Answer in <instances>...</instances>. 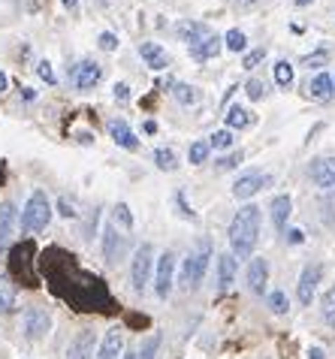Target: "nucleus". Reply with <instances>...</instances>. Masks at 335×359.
I'll return each mask as SVG.
<instances>
[{
    "label": "nucleus",
    "mask_w": 335,
    "mask_h": 359,
    "mask_svg": "<svg viewBox=\"0 0 335 359\" xmlns=\"http://www.w3.org/2000/svg\"><path fill=\"white\" fill-rule=\"evenodd\" d=\"M260 238V208L257 205H245L235 212L230 224V245L235 257H251Z\"/></svg>",
    "instance_id": "nucleus-1"
},
{
    "label": "nucleus",
    "mask_w": 335,
    "mask_h": 359,
    "mask_svg": "<svg viewBox=\"0 0 335 359\" xmlns=\"http://www.w3.org/2000/svg\"><path fill=\"white\" fill-rule=\"evenodd\" d=\"M209 260H212V245L203 238V242L196 245V251H191V257H184V263H182V287L184 290H196V287L203 284Z\"/></svg>",
    "instance_id": "nucleus-2"
},
{
    "label": "nucleus",
    "mask_w": 335,
    "mask_h": 359,
    "mask_svg": "<svg viewBox=\"0 0 335 359\" xmlns=\"http://www.w3.org/2000/svg\"><path fill=\"white\" fill-rule=\"evenodd\" d=\"M48 221H52V203L43 191H34L22 212V229L25 233H39V229L48 226Z\"/></svg>",
    "instance_id": "nucleus-3"
},
{
    "label": "nucleus",
    "mask_w": 335,
    "mask_h": 359,
    "mask_svg": "<svg viewBox=\"0 0 335 359\" xmlns=\"http://www.w3.org/2000/svg\"><path fill=\"white\" fill-rule=\"evenodd\" d=\"M151 263H154V248L149 242H142L133 254V263H130V281H133V290L142 293L145 284L151 281Z\"/></svg>",
    "instance_id": "nucleus-4"
},
{
    "label": "nucleus",
    "mask_w": 335,
    "mask_h": 359,
    "mask_svg": "<svg viewBox=\"0 0 335 359\" xmlns=\"http://www.w3.org/2000/svg\"><path fill=\"white\" fill-rule=\"evenodd\" d=\"M269 182H272V178L266 175V172H260V169H251V172L239 175V182L233 184V196H235V199H248V196H254V194H260Z\"/></svg>",
    "instance_id": "nucleus-5"
},
{
    "label": "nucleus",
    "mask_w": 335,
    "mask_h": 359,
    "mask_svg": "<svg viewBox=\"0 0 335 359\" xmlns=\"http://www.w3.org/2000/svg\"><path fill=\"white\" fill-rule=\"evenodd\" d=\"M172 272H175V254L166 251L160 254V260H157V272H154V290L160 299L170 296L172 290Z\"/></svg>",
    "instance_id": "nucleus-6"
},
{
    "label": "nucleus",
    "mask_w": 335,
    "mask_h": 359,
    "mask_svg": "<svg viewBox=\"0 0 335 359\" xmlns=\"http://www.w3.org/2000/svg\"><path fill=\"white\" fill-rule=\"evenodd\" d=\"M48 329H52V317H48L43 308H27L25 311V335L31 338V341H39V338L48 335Z\"/></svg>",
    "instance_id": "nucleus-7"
},
{
    "label": "nucleus",
    "mask_w": 335,
    "mask_h": 359,
    "mask_svg": "<svg viewBox=\"0 0 335 359\" xmlns=\"http://www.w3.org/2000/svg\"><path fill=\"white\" fill-rule=\"evenodd\" d=\"M308 175L317 187H327V191L335 187V157H317V161H311Z\"/></svg>",
    "instance_id": "nucleus-8"
},
{
    "label": "nucleus",
    "mask_w": 335,
    "mask_h": 359,
    "mask_svg": "<svg viewBox=\"0 0 335 359\" xmlns=\"http://www.w3.org/2000/svg\"><path fill=\"white\" fill-rule=\"evenodd\" d=\"M100 76H103V69H100V64H94V61H78L73 67V85L78 88V91L94 88L97 82H100Z\"/></svg>",
    "instance_id": "nucleus-9"
},
{
    "label": "nucleus",
    "mask_w": 335,
    "mask_h": 359,
    "mask_svg": "<svg viewBox=\"0 0 335 359\" xmlns=\"http://www.w3.org/2000/svg\"><path fill=\"white\" fill-rule=\"evenodd\" d=\"M320 275H323L320 263H308L302 269V278H299V302L302 305L311 302V296H314V290H317V284H320Z\"/></svg>",
    "instance_id": "nucleus-10"
},
{
    "label": "nucleus",
    "mask_w": 335,
    "mask_h": 359,
    "mask_svg": "<svg viewBox=\"0 0 335 359\" xmlns=\"http://www.w3.org/2000/svg\"><path fill=\"white\" fill-rule=\"evenodd\" d=\"M13 233H15V205L4 203V205H0V257L9 251Z\"/></svg>",
    "instance_id": "nucleus-11"
},
{
    "label": "nucleus",
    "mask_w": 335,
    "mask_h": 359,
    "mask_svg": "<svg viewBox=\"0 0 335 359\" xmlns=\"http://www.w3.org/2000/svg\"><path fill=\"white\" fill-rule=\"evenodd\" d=\"M67 359H94V329H82L70 347H67Z\"/></svg>",
    "instance_id": "nucleus-12"
},
{
    "label": "nucleus",
    "mask_w": 335,
    "mask_h": 359,
    "mask_svg": "<svg viewBox=\"0 0 335 359\" xmlns=\"http://www.w3.org/2000/svg\"><path fill=\"white\" fill-rule=\"evenodd\" d=\"M109 136H112L121 148H127V151H136V148H139V139L133 136L130 124H127L124 118H112V121H109Z\"/></svg>",
    "instance_id": "nucleus-13"
},
{
    "label": "nucleus",
    "mask_w": 335,
    "mask_h": 359,
    "mask_svg": "<svg viewBox=\"0 0 335 359\" xmlns=\"http://www.w3.org/2000/svg\"><path fill=\"white\" fill-rule=\"evenodd\" d=\"M175 34H179L184 43H191V46H196V43H203V39L212 36V31H209V25L205 22H179L175 25Z\"/></svg>",
    "instance_id": "nucleus-14"
},
{
    "label": "nucleus",
    "mask_w": 335,
    "mask_h": 359,
    "mask_svg": "<svg viewBox=\"0 0 335 359\" xmlns=\"http://www.w3.org/2000/svg\"><path fill=\"white\" fill-rule=\"evenodd\" d=\"M124 351V335H121V329H109L103 338V344H100V351H97V359H118Z\"/></svg>",
    "instance_id": "nucleus-15"
},
{
    "label": "nucleus",
    "mask_w": 335,
    "mask_h": 359,
    "mask_svg": "<svg viewBox=\"0 0 335 359\" xmlns=\"http://www.w3.org/2000/svg\"><path fill=\"white\" fill-rule=\"evenodd\" d=\"M139 55H142V61L149 64L151 69H166V67H170V55H166V48H160L157 43H142Z\"/></svg>",
    "instance_id": "nucleus-16"
},
{
    "label": "nucleus",
    "mask_w": 335,
    "mask_h": 359,
    "mask_svg": "<svg viewBox=\"0 0 335 359\" xmlns=\"http://www.w3.org/2000/svg\"><path fill=\"white\" fill-rule=\"evenodd\" d=\"M121 251H124V238L118 236L115 226H106L103 229V254H106V260L118 263V260H121Z\"/></svg>",
    "instance_id": "nucleus-17"
},
{
    "label": "nucleus",
    "mask_w": 335,
    "mask_h": 359,
    "mask_svg": "<svg viewBox=\"0 0 335 359\" xmlns=\"http://www.w3.org/2000/svg\"><path fill=\"white\" fill-rule=\"evenodd\" d=\"M266 278H269V263H266L263 257H257V260H251V266H248V287H251L254 293H263Z\"/></svg>",
    "instance_id": "nucleus-18"
},
{
    "label": "nucleus",
    "mask_w": 335,
    "mask_h": 359,
    "mask_svg": "<svg viewBox=\"0 0 335 359\" xmlns=\"http://www.w3.org/2000/svg\"><path fill=\"white\" fill-rule=\"evenodd\" d=\"M290 208H293V203H290L287 194H281V196L272 199V224H275V229H284V226H287Z\"/></svg>",
    "instance_id": "nucleus-19"
},
{
    "label": "nucleus",
    "mask_w": 335,
    "mask_h": 359,
    "mask_svg": "<svg viewBox=\"0 0 335 359\" xmlns=\"http://www.w3.org/2000/svg\"><path fill=\"white\" fill-rule=\"evenodd\" d=\"M235 281V257L233 254H221L218 257V284L221 290H226Z\"/></svg>",
    "instance_id": "nucleus-20"
},
{
    "label": "nucleus",
    "mask_w": 335,
    "mask_h": 359,
    "mask_svg": "<svg viewBox=\"0 0 335 359\" xmlns=\"http://www.w3.org/2000/svg\"><path fill=\"white\" fill-rule=\"evenodd\" d=\"M218 52H221V39L218 36H209V39H203V43L191 46V57H193V61H209V57H214Z\"/></svg>",
    "instance_id": "nucleus-21"
},
{
    "label": "nucleus",
    "mask_w": 335,
    "mask_h": 359,
    "mask_svg": "<svg viewBox=\"0 0 335 359\" xmlns=\"http://www.w3.org/2000/svg\"><path fill=\"white\" fill-rule=\"evenodd\" d=\"M308 94L314 97V100H329L332 94H335V88H332V76H327V73H320L314 82L308 85Z\"/></svg>",
    "instance_id": "nucleus-22"
},
{
    "label": "nucleus",
    "mask_w": 335,
    "mask_h": 359,
    "mask_svg": "<svg viewBox=\"0 0 335 359\" xmlns=\"http://www.w3.org/2000/svg\"><path fill=\"white\" fill-rule=\"evenodd\" d=\"M15 308V284L6 275H0V314L13 311Z\"/></svg>",
    "instance_id": "nucleus-23"
},
{
    "label": "nucleus",
    "mask_w": 335,
    "mask_h": 359,
    "mask_svg": "<svg viewBox=\"0 0 335 359\" xmlns=\"http://www.w3.org/2000/svg\"><path fill=\"white\" fill-rule=\"evenodd\" d=\"M251 124V115H248V109H242V106H233L230 112H226V127H248Z\"/></svg>",
    "instance_id": "nucleus-24"
},
{
    "label": "nucleus",
    "mask_w": 335,
    "mask_h": 359,
    "mask_svg": "<svg viewBox=\"0 0 335 359\" xmlns=\"http://www.w3.org/2000/svg\"><path fill=\"white\" fill-rule=\"evenodd\" d=\"M154 163H157V169H163V172H172V169L179 166V163H175V154L170 151V148H157V151H154Z\"/></svg>",
    "instance_id": "nucleus-25"
},
{
    "label": "nucleus",
    "mask_w": 335,
    "mask_h": 359,
    "mask_svg": "<svg viewBox=\"0 0 335 359\" xmlns=\"http://www.w3.org/2000/svg\"><path fill=\"white\" fill-rule=\"evenodd\" d=\"M172 94H175V100H179V103H184V106L196 103V91H193L191 85H184V82H175V85H172Z\"/></svg>",
    "instance_id": "nucleus-26"
},
{
    "label": "nucleus",
    "mask_w": 335,
    "mask_h": 359,
    "mask_svg": "<svg viewBox=\"0 0 335 359\" xmlns=\"http://www.w3.org/2000/svg\"><path fill=\"white\" fill-rule=\"evenodd\" d=\"M157 347H160V335H151L145 338V344L136 351V359H154L157 356Z\"/></svg>",
    "instance_id": "nucleus-27"
},
{
    "label": "nucleus",
    "mask_w": 335,
    "mask_h": 359,
    "mask_svg": "<svg viewBox=\"0 0 335 359\" xmlns=\"http://www.w3.org/2000/svg\"><path fill=\"white\" fill-rule=\"evenodd\" d=\"M275 82H278L281 88H287L293 82V67L287 61H281V64H275Z\"/></svg>",
    "instance_id": "nucleus-28"
},
{
    "label": "nucleus",
    "mask_w": 335,
    "mask_h": 359,
    "mask_svg": "<svg viewBox=\"0 0 335 359\" xmlns=\"http://www.w3.org/2000/svg\"><path fill=\"white\" fill-rule=\"evenodd\" d=\"M187 157H191V163H203L209 157V142H193L187 148Z\"/></svg>",
    "instance_id": "nucleus-29"
},
{
    "label": "nucleus",
    "mask_w": 335,
    "mask_h": 359,
    "mask_svg": "<svg viewBox=\"0 0 335 359\" xmlns=\"http://www.w3.org/2000/svg\"><path fill=\"white\" fill-rule=\"evenodd\" d=\"M323 320L335 323V284H332V290L323 296Z\"/></svg>",
    "instance_id": "nucleus-30"
},
{
    "label": "nucleus",
    "mask_w": 335,
    "mask_h": 359,
    "mask_svg": "<svg viewBox=\"0 0 335 359\" xmlns=\"http://www.w3.org/2000/svg\"><path fill=\"white\" fill-rule=\"evenodd\" d=\"M245 46H248V39H245L242 31H230V34H226V48H230V52H242Z\"/></svg>",
    "instance_id": "nucleus-31"
},
{
    "label": "nucleus",
    "mask_w": 335,
    "mask_h": 359,
    "mask_svg": "<svg viewBox=\"0 0 335 359\" xmlns=\"http://www.w3.org/2000/svg\"><path fill=\"white\" fill-rule=\"evenodd\" d=\"M269 308L275 314H287V296H284L281 290H275L272 296H269Z\"/></svg>",
    "instance_id": "nucleus-32"
},
{
    "label": "nucleus",
    "mask_w": 335,
    "mask_h": 359,
    "mask_svg": "<svg viewBox=\"0 0 335 359\" xmlns=\"http://www.w3.org/2000/svg\"><path fill=\"white\" fill-rule=\"evenodd\" d=\"M115 221L121 224L124 229H130V226H133V215L127 212V205H124V203H121V205H115Z\"/></svg>",
    "instance_id": "nucleus-33"
},
{
    "label": "nucleus",
    "mask_w": 335,
    "mask_h": 359,
    "mask_svg": "<svg viewBox=\"0 0 335 359\" xmlns=\"http://www.w3.org/2000/svg\"><path fill=\"white\" fill-rule=\"evenodd\" d=\"M97 46H100L103 52H115V48H118V36H115V34H100Z\"/></svg>",
    "instance_id": "nucleus-34"
},
{
    "label": "nucleus",
    "mask_w": 335,
    "mask_h": 359,
    "mask_svg": "<svg viewBox=\"0 0 335 359\" xmlns=\"http://www.w3.org/2000/svg\"><path fill=\"white\" fill-rule=\"evenodd\" d=\"M263 57H266V48H254V52H248V57H245V69H254Z\"/></svg>",
    "instance_id": "nucleus-35"
},
{
    "label": "nucleus",
    "mask_w": 335,
    "mask_h": 359,
    "mask_svg": "<svg viewBox=\"0 0 335 359\" xmlns=\"http://www.w3.org/2000/svg\"><path fill=\"white\" fill-rule=\"evenodd\" d=\"M36 73H39V79H46L48 85H55V82H57V79H55V73H52V64H48V61H39Z\"/></svg>",
    "instance_id": "nucleus-36"
},
{
    "label": "nucleus",
    "mask_w": 335,
    "mask_h": 359,
    "mask_svg": "<svg viewBox=\"0 0 335 359\" xmlns=\"http://www.w3.org/2000/svg\"><path fill=\"white\" fill-rule=\"evenodd\" d=\"M230 142H233V133H230V130H218V133L212 136V145H214V148H226Z\"/></svg>",
    "instance_id": "nucleus-37"
},
{
    "label": "nucleus",
    "mask_w": 335,
    "mask_h": 359,
    "mask_svg": "<svg viewBox=\"0 0 335 359\" xmlns=\"http://www.w3.org/2000/svg\"><path fill=\"white\" fill-rule=\"evenodd\" d=\"M248 97L251 100H260L263 97V82H260V79H251V82H248Z\"/></svg>",
    "instance_id": "nucleus-38"
},
{
    "label": "nucleus",
    "mask_w": 335,
    "mask_h": 359,
    "mask_svg": "<svg viewBox=\"0 0 335 359\" xmlns=\"http://www.w3.org/2000/svg\"><path fill=\"white\" fill-rule=\"evenodd\" d=\"M239 161H242V154H230L218 163V169H233V166H239Z\"/></svg>",
    "instance_id": "nucleus-39"
},
{
    "label": "nucleus",
    "mask_w": 335,
    "mask_h": 359,
    "mask_svg": "<svg viewBox=\"0 0 335 359\" xmlns=\"http://www.w3.org/2000/svg\"><path fill=\"white\" fill-rule=\"evenodd\" d=\"M323 64H327V55H323V52H320V55L305 57V67H308V69H311V67H323Z\"/></svg>",
    "instance_id": "nucleus-40"
},
{
    "label": "nucleus",
    "mask_w": 335,
    "mask_h": 359,
    "mask_svg": "<svg viewBox=\"0 0 335 359\" xmlns=\"http://www.w3.org/2000/svg\"><path fill=\"white\" fill-rule=\"evenodd\" d=\"M115 97H118V100H127V97H130V91H127V85H124V82H118V85H115Z\"/></svg>",
    "instance_id": "nucleus-41"
},
{
    "label": "nucleus",
    "mask_w": 335,
    "mask_h": 359,
    "mask_svg": "<svg viewBox=\"0 0 335 359\" xmlns=\"http://www.w3.org/2000/svg\"><path fill=\"white\" fill-rule=\"evenodd\" d=\"M61 215H64V217H73V215H76V208L67 203V199H61Z\"/></svg>",
    "instance_id": "nucleus-42"
},
{
    "label": "nucleus",
    "mask_w": 335,
    "mask_h": 359,
    "mask_svg": "<svg viewBox=\"0 0 335 359\" xmlns=\"http://www.w3.org/2000/svg\"><path fill=\"white\" fill-rule=\"evenodd\" d=\"M308 359H323V351H320V347H311V351H308Z\"/></svg>",
    "instance_id": "nucleus-43"
},
{
    "label": "nucleus",
    "mask_w": 335,
    "mask_h": 359,
    "mask_svg": "<svg viewBox=\"0 0 335 359\" xmlns=\"http://www.w3.org/2000/svg\"><path fill=\"white\" fill-rule=\"evenodd\" d=\"M9 88V79H6V73H0V94H4Z\"/></svg>",
    "instance_id": "nucleus-44"
},
{
    "label": "nucleus",
    "mask_w": 335,
    "mask_h": 359,
    "mask_svg": "<svg viewBox=\"0 0 335 359\" xmlns=\"http://www.w3.org/2000/svg\"><path fill=\"white\" fill-rule=\"evenodd\" d=\"M290 242H302V233H299V229H290Z\"/></svg>",
    "instance_id": "nucleus-45"
},
{
    "label": "nucleus",
    "mask_w": 335,
    "mask_h": 359,
    "mask_svg": "<svg viewBox=\"0 0 335 359\" xmlns=\"http://www.w3.org/2000/svg\"><path fill=\"white\" fill-rule=\"evenodd\" d=\"M145 133H157V124L154 121H145Z\"/></svg>",
    "instance_id": "nucleus-46"
},
{
    "label": "nucleus",
    "mask_w": 335,
    "mask_h": 359,
    "mask_svg": "<svg viewBox=\"0 0 335 359\" xmlns=\"http://www.w3.org/2000/svg\"><path fill=\"white\" fill-rule=\"evenodd\" d=\"M293 4H296V6H308L311 0H293Z\"/></svg>",
    "instance_id": "nucleus-47"
},
{
    "label": "nucleus",
    "mask_w": 335,
    "mask_h": 359,
    "mask_svg": "<svg viewBox=\"0 0 335 359\" xmlns=\"http://www.w3.org/2000/svg\"><path fill=\"white\" fill-rule=\"evenodd\" d=\"M64 6H67V9H73V6H76V0H64Z\"/></svg>",
    "instance_id": "nucleus-48"
},
{
    "label": "nucleus",
    "mask_w": 335,
    "mask_h": 359,
    "mask_svg": "<svg viewBox=\"0 0 335 359\" xmlns=\"http://www.w3.org/2000/svg\"><path fill=\"white\" fill-rule=\"evenodd\" d=\"M124 359H136V353H133V351H130V353H124Z\"/></svg>",
    "instance_id": "nucleus-49"
},
{
    "label": "nucleus",
    "mask_w": 335,
    "mask_h": 359,
    "mask_svg": "<svg viewBox=\"0 0 335 359\" xmlns=\"http://www.w3.org/2000/svg\"><path fill=\"white\" fill-rule=\"evenodd\" d=\"M332 88H335V79H332Z\"/></svg>",
    "instance_id": "nucleus-50"
}]
</instances>
